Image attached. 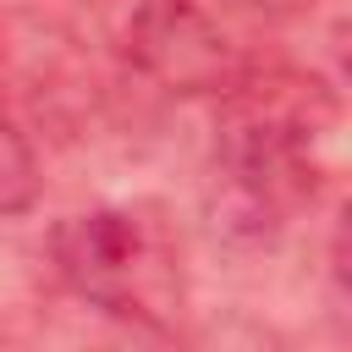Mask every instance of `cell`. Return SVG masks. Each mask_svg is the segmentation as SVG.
Masks as SVG:
<instances>
[{
  "label": "cell",
  "instance_id": "4",
  "mask_svg": "<svg viewBox=\"0 0 352 352\" xmlns=\"http://www.w3.org/2000/svg\"><path fill=\"white\" fill-rule=\"evenodd\" d=\"M38 204V154L28 143V132L0 116V220L28 214Z\"/></svg>",
  "mask_w": 352,
  "mask_h": 352
},
{
  "label": "cell",
  "instance_id": "1",
  "mask_svg": "<svg viewBox=\"0 0 352 352\" xmlns=\"http://www.w3.org/2000/svg\"><path fill=\"white\" fill-rule=\"evenodd\" d=\"M50 258L60 280L94 308L132 324H170L182 308V253L160 214L138 204H104L66 214L50 231Z\"/></svg>",
  "mask_w": 352,
  "mask_h": 352
},
{
  "label": "cell",
  "instance_id": "2",
  "mask_svg": "<svg viewBox=\"0 0 352 352\" xmlns=\"http://www.w3.org/2000/svg\"><path fill=\"white\" fill-rule=\"evenodd\" d=\"M214 204L242 236L286 226L314 198V121L297 104L248 99L226 116L214 148Z\"/></svg>",
  "mask_w": 352,
  "mask_h": 352
},
{
  "label": "cell",
  "instance_id": "3",
  "mask_svg": "<svg viewBox=\"0 0 352 352\" xmlns=\"http://www.w3.org/2000/svg\"><path fill=\"white\" fill-rule=\"evenodd\" d=\"M104 33L132 66L176 88H214L231 77L226 38L192 0H104Z\"/></svg>",
  "mask_w": 352,
  "mask_h": 352
}]
</instances>
